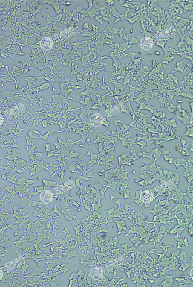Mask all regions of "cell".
I'll list each match as a JSON object with an SVG mask.
<instances>
[{"label":"cell","mask_w":193,"mask_h":287,"mask_svg":"<svg viewBox=\"0 0 193 287\" xmlns=\"http://www.w3.org/2000/svg\"><path fill=\"white\" fill-rule=\"evenodd\" d=\"M53 40L49 37H45L42 40L41 42V46L42 48L45 50L51 49L53 47Z\"/></svg>","instance_id":"obj_1"},{"label":"cell","mask_w":193,"mask_h":287,"mask_svg":"<svg viewBox=\"0 0 193 287\" xmlns=\"http://www.w3.org/2000/svg\"><path fill=\"white\" fill-rule=\"evenodd\" d=\"M153 195L149 190H145L140 195V198L143 203H148L151 202L153 200Z\"/></svg>","instance_id":"obj_2"},{"label":"cell","mask_w":193,"mask_h":287,"mask_svg":"<svg viewBox=\"0 0 193 287\" xmlns=\"http://www.w3.org/2000/svg\"><path fill=\"white\" fill-rule=\"evenodd\" d=\"M3 118L2 115L0 114V126L3 123Z\"/></svg>","instance_id":"obj_3"},{"label":"cell","mask_w":193,"mask_h":287,"mask_svg":"<svg viewBox=\"0 0 193 287\" xmlns=\"http://www.w3.org/2000/svg\"><path fill=\"white\" fill-rule=\"evenodd\" d=\"M98 174H99V175L100 176V177H102V176L103 175V173L102 172H99L98 173Z\"/></svg>","instance_id":"obj_4"},{"label":"cell","mask_w":193,"mask_h":287,"mask_svg":"<svg viewBox=\"0 0 193 287\" xmlns=\"http://www.w3.org/2000/svg\"><path fill=\"white\" fill-rule=\"evenodd\" d=\"M79 146H80V147H82V148H83V147L84 146V145H82V144H80V145H79Z\"/></svg>","instance_id":"obj_5"},{"label":"cell","mask_w":193,"mask_h":287,"mask_svg":"<svg viewBox=\"0 0 193 287\" xmlns=\"http://www.w3.org/2000/svg\"><path fill=\"white\" fill-rule=\"evenodd\" d=\"M70 179L71 180H73V179H74V178H73V177H70Z\"/></svg>","instance_id":"obj_6"},{"label":"cell","mask_w":193,"mask_h":287,"mask_svg":"<svg viewBox=\"0 0 193 287\" xmlns=\"http://www.w3.org/2000/svg\"><path fill=\"white\" fill-rule=\"evenodd\" d=\"M104 171H105L104 169H102V170L101 172H102V173H103V172H104Z\"/></svg>","instance_id":"obj_7"},{"label":"cell","mask_w":193,"mask_h":287,"mask_svg":"<svg viewBox=\"0 0 193 287\" xmlns=\"http://www.w3.org/2000/svg\"><path fill=\"white\" fill-rule=\"evenodd\" d=\"M91 184H89V185H88V187H91Z\"/></svg>","instance_id":"obj_8"}]
</instances>
